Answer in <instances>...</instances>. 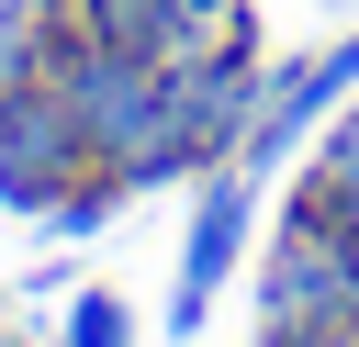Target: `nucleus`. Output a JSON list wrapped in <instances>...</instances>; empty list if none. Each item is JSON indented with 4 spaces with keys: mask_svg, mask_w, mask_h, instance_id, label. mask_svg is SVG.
<instances>
[{
    "mask_svg": "<svg viewBox=\"0 0 359 347\" xmlns=\"http://www.w3.org/2000/svg\"><path fill=\"white\" fill-rule=\"evenodd\" d=\"M269 78L247 67V34L202 45V56H168V90H157V123L135 134L123 179L157 190V179H191V168H236L247 157V123H258Z\"/></svg>",
    "mask_w": 359,
    "mask_h": 347,
    "instance_id": "nucleus-1",
    "label": "nucleus"
},
{
    "mask_svg": "<svg viewBox=\"0 0 359 347\" xmlns=\"http://www.w3.org/2000/svg\"><path fill=\"white\" fill-rule=\"evenodd\" d=\"M258 336L269 347H359V224L292 201L280 246L258 257Z\"/></svg>",
    "mask_w": 359,
    "mask_h": 347,
    "instance_id": "nucleus-2",
    "label": "nucleus"
},
{
    "mask_svg": "<svg viewBox=\"0 0 359 347\" xmlns=\"http://www.w3.org/2000/svg\"><path fill=\"white\" fill-rule=\"evenodd\" d=\"M34 67L56 78V101H67V123H79V146H90L101 168H123V157H135V134L157 123V90H168V67H157V56L79 45V34H56V22H45V45H34Z\"/></svg>",
    "mask_w": 359,
    "mask_h": 347,
    "instance_id": "nucleus-3",
    "label": "nucleus"
},
{
    "mask_svg": "<svg viewBox=\"0 0 359 347\" xmlns=\"http://www.w3.org/2000/svg\"><path fill=\"white\" fill-rule=\"evenodd\" d=\"M79 168H101V157L79 146V123H67L56 78H45V67L0 78V201L45 224V213H56V190H67Z\"/></svg>",
    "mask_w": 359,
    "mask_h": 347,
    "instance_id": "nucleus-4",
    "label": "nucleus"
},
{
    "mask_svg": "<svg viewBox=\"0 0 359 347\" xmlns=\"http://www.w3.org/2000/svg\"><path fill=\"white\" fill-rule=\"evenodd\" d=\"M348 90H359V34L269 78V101H258V123H247V157H236V168H247V179H269V168H280V157H292V146L314 134V112H337Z\"/></svg>",
    "mask_w": 359,
    "mask_h": 347,
    "instance_id": "nucleus-5",
    "label": "nucleus"
},
{
    "mask_svg": "<svg viewBox=\"0 0 359 347\" xmlns=\"http://www.w3.org/2000/svg\"><path fill=\"white\" fill-rule=\"evenodd\" d=\"M247 201H258V179H247V168L202 179V201H191V257H180V302H168V325H180V336L202 325V302H213V291H224V269L247 257Z\"/></svg>",
    "mask_w": 359,
    "mask_h": 347,
    "instance_id": "nucleus-6",
    "label": "nucleus"
},
{
    "mask_svg": "<svg viewBox=\"0 0 359 347\" xmlns=\"http://www.w3.org/2000/svg\"><path fill=\"white\" fill-rule=\"evenodd\" d=\"M45 22L56 34H79V45H123V56H180V0H45Z\"/></svg>",
    "mask_w": 359,
    "mask_h": 347,
    "instance_id": "nucleus-7",
    "label": "nucleus"
},
{
    "mask_svg": "<svg viewBox=\"0 0 359 347\" xmlns=\"http://www.w3.org/2000/svg\"><path fill=\"white\" fill-rule=\"evenodd\" d=\"M292 201H314V213H337V224H359V101L325 123V146H314V179L292 190Z\"/></svg>",
    "mask_w": 359,
    "mask_h": 347,
    "instance_id": "nucleus-8",
    "label": "nucleus"
},
{
    "mask_svg": "<svg viewBox=\"0 0 359 347\" xmlns=\"http://www.w3.org/2000/svg\"><path fill=\"white\" fill-rule=\"evenodd\" d=\"M123 336H135V313H123L112 291H79V302H67V347H123Z\"/></svg>",
    "mask_w": 359,
    "mask_h": 347,
    "instance_id": "nucleus-9",
    "label": "nucleus"
}]
</instances>
